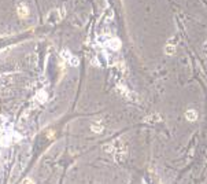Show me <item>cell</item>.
<instances>
[{
    "label": "cell",
    "mask_w": 207,
    "mask_h": 184,
    "mask_svg": "<svg viewBox=\"0 0 207 184\" xmlns=\"http://www.w3.org/2000/svg\"><path fill=\"white\" fill-rule=\"evenodd\" d=\"M196 117H198V116H196V112H195V110H189V112H187V118H188V120H192V121H194V120H196Z\"/></svg>",
    "instance_id": "obj_1"
},
{
    "label": "cell",
    "mask_w": 207,
    "mask_h": 184,
    "mask_svg": "<svg viewBox=\"0 0 207 184\" xmlns=\"http://www.w3.org/2000/svg\"><path fill=\"white\" fill-rule=\"evenodd\" d=\"M203 51H205V54L207 55V41L205 43V47H203Z\"/></svg>",
    "instance_id": "obj_2"
}]
</instances>
